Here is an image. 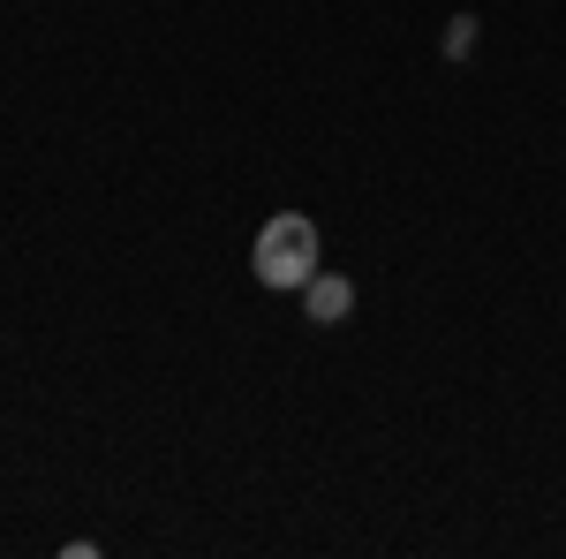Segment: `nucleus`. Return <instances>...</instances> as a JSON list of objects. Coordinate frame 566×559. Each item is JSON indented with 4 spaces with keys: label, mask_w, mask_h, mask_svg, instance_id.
I'll return each mask as SVG.
<instances>
[{
    "label": "nucleus",
    "mask_w": 566,
    "mask_h": 559,
    "mask_svg": "<svg viewBox=\"0 0 566 559\" xmlns=\"http://www.w3.org/2000/svg\"><path fill=\"white\" fill-rule=\"evenodd\" d=\"M303 310H310V325H340L355 310V288L340 280V272H310L303 280Z\"/></svg>",
    "instance_id": "nucleus-2"
},
{
    "label": "nucleus",
    "mask_w": 566,
    "mask_h": 559,
    "mask_svg": "<svg viewBox=\"0 0 566 559\" xmlns=\"http://www.w3.org/2000/svg\"><path fill=\"white\" fill-rule=\"evenodd\" d=\"M310 272H325V242L310 213H272L258 235V280L264 288H303Z\"/></svg>",
    "instance_id": "nucleus-1"
},
{
    "label": "nucleus",
    "mask_w": 566,
    "mask_h": 559,
    "mask_svg": "<svg viewBox=\"0 0 566 559\" xmlns=\"http://www.w3.org/2000/svg\"><path fill=\"white\" fill-rule=\"evenodd\" d=\"M469 45H476V15H461V23H453V31H446V53H453V61H461V53H469Z\"/></svg>",
    "instance_id": "nucleus-3"
}]
</instances>
